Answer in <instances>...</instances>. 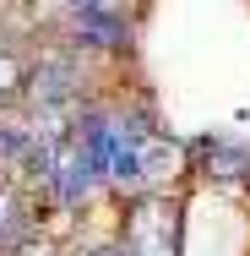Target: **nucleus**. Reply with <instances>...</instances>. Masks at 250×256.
<instances>
[{
  "label": "nucleus",
  "mask_w": 250,
  "mask_h": 256,
  "mask_svg": "<svg viewBox=\"0 0 250 256\" xmlns=\"http://www.w3.org/2000/svg\"><path fill=\"white\" fill-rule=\"evenodd\" d=\"M191 153H196V174H212V180H229V186H245L250 180V148L240 142V136H201V142H191Z\"/></svg>",
  "instance_id": "obj_4"
},
{
  "label": "nucleus",
  "mask_w": 250,
  "mask_h": 256,
  "mask_svg": "<svg viewBox=\"0 0 250 256\" xmlns=\"http://www.w3.org/2000/svg\"><path fill=\"white\" fill-rule=\"evenodd\" d=\"M38 234H44V218H38L33 186L16 174H0V256H27Z\"/></svg>",
  "instance_id": "obj_3"
},
{
  "label": "nucleus",
  "mask_w": 250,
  "mask_h": 256,
  "mask_svg": "<svg viewBox=\"0 0 250 256\" xmlns=\"http://www.w3.org/2000/svg\"><path fill=\"white\" fill-rule=\"evenodd\" d=\"M114 240L125 256H185V196L180 191H147L131 196Z\"/></svg>",
  "instance_id": "obj_2"
},
{
  "label": "nucleus",
  "mask_w": 250,
  "mask_h": 256,
  "mask_svg": "<svg viewBox=\"0 0 250 256\" xmlns=\"http://www.w3.org/2000/svg\"><path fill=\"white\" fill-rule=\"evenodd\" d=\"M71 131L93 148L103 169L109 196L131 202L147 191H180L185 169H191V148L180 136H169V126L158 120L142 93H103L87 98L71 114Z\"/></svg>",
  "instance_id": "obj_1"
},
{
  "label": "nucleus",
  "mask_w": 250,
  "mask_h": 256,
  "mask_svg": "<svg viewBox=\"0 0 250 256\" xmlns=\"http://www.w3.org/2000/svg\"><path fill=\"white\" fill-rule=\"evenodd\" d=\"M27 256H33V251H27ZM38 256H65V251H38Z\"/></svg>",
  "instance_id": "obj_7"
},
{
  "label": "nucleus",
  "mask_w": 250,
  "mask_h": 256,
  "mask_svg": "<svg viewBox=\"0 0 250 256\" xmlns=\"http://www.w3.org/2000/svg\"><path fill=\"white\" fill-rule=\"evenodd\" d=\"M65 22H82V16H98V11H125V0H54Z\"/></svg>",
  "instance_id": "obj_6"
},
{
  "label": "nucleus",
  "mask_w": 250,
  "mask_h": 256,
  "mask_svg": "<svg viewBox=\"0 0 250 256\" xmlns=\"http://www.w3.org/2000/svg\"><path fill=\"white\" fill-rule=\"evenodd\" d=\"M22 93H27V54L11 38H0V114L22 109Z\"/></svg>",
  "instance_id": "obj_5"
}]
</instances>
